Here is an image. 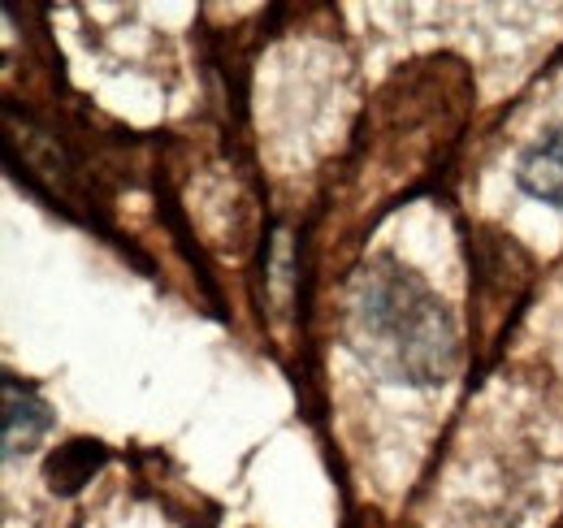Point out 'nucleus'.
I'll return each mask as SVG.
<instances>
[{
  "label": "nucleus",
  "mask_w": 563,
  "mask_h": 528,
  "mask_svg": "<svg viewBox=\"0 0 563 528\" xmlns=\"http://www.w3.org/2000/svg\"><path fill=\"white\" fill-rule=\"evenodd\" d=\"M343 338L355 360L390 386L433 391L460 364V333L446 304L395 256H373L352 273Z\"/></svg>",
  "instance_id": "nucleus-1"
},
{
  "label": "nucleus",
  "mask_w": 563,
  "mask_h": 528,
  "mask_svg": "<svg viewBox=\"0 0 563 528\" xmlns=\"http://www.w3.org/2000/svg\"><path fill=\"white\" fill-rule=\"evenodd\" d=\"M48 429H53V407L40 398L35 386H26L13 373H4V433H0L4 463L31 455L44 442Z\"/></svg>",
  "instance_id": "nucleus-2"
},
{
  "label": "nucleus",
  "mask_w": 563,
  "mask_h": 528,
  "mask_svg": "<svg viewBox=\"0 0 563 528\" xmlns=\"http://www.w3.org/2000/svg\"><path fill=\"white\" fill-rule=\"evenodd\" d=\"M104 463H109V451H104L100 442H91V438H74V442H62V447L48 455V463H44V481H48L53 494L70 498V494H78Z\"/></svg>",
  "instance_id": "nucleus-4"
},
{
  "label": "nucleus",
  "mask_w": 563,
  "mask_h": 528,
  "mask_svg": "<svg viewBox=\"0 0 563 528\" xmlns=\"http://www.w3.org/2000/svg\"><path fill=\"white\" fill-rule=\"evenodd\" d=\"M516 187L529 199L563 208V122L538 134L516 161Z\"/></svg>",
  "instance_id": "nucleus-3"
}]
</instances>
